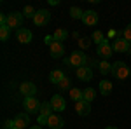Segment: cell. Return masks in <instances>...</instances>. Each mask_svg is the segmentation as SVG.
<instances>
[{"mask_svg":"<svg viewBox=\"0 0 131 129\" xmlns=\"http://www.w3.org/2000/svg\"><path fill=\"white\" fill-rule=\"evenodd\" d=\"M39 115H42V117H49V115H52V107H51V103H42Z\"/></svg>","mask_w":131,"mask_h":129,"instance_id":"cell-22","label":"cell"},{"mask_svg":"<svg viewBox=\"0 0 131 129\" xmlns=\"http://www.w3.org/2000/svg\"><path fill=\"white\" fill-rule=\"evenodd\" d=\"M91 40H93L96 45H100L101 42L105 40V37H103V33H101V31H94V33H93V37H91Z\"/></svg>","mask_w":131,"mask_h":129,"instance_id":"cell-27","label":"cell"},{"mask_svg":"<svg viewBox=\"0 0 131 129\" xmlns=\"http://www.w3.org/2000/svg\"><path fill=\"white\" fill-rule=\"evenodd\" d=\"M67 37H68V33H67V30H63V28H58V30H54V33H52V40L54 42H63V40H67Z\"/></svg>","mask_w":131,"mask_h":129,"instance_id":"cell-18","label":"cell"},{"mask_svg":"<svg viewBox=\"0 0 131 129\" xmlns=\"http://www.w3.org/2000/svg\"><path fill=\"white\" fill-rule=\"evenodd\" d=\"M79 45H81V49H88L91 45V39L89 37H82V39L79 40Z\"/></svg>","mask_w":131,"mask_h":129,"instance_id":"cell-30","label":"cell"},{"mask_svg":"<svg viewBox=\"0 0 131 129\" xmlns=\"http://www.w3.org/2000/svg\"><path fill=\"white\" fill-rule=\"evenodd\" d=\"M70 16L73 19H82L84 18V10L81 7H70Z\"/></svg>","mask_w":131,"mask_h":129,"instance_id":"cell-24","label":"cell"},{"mask_svg":"<svg viewBox=\"0 0 131 129\" xmlns=\"http://www.w3.org/2000/svg\"><path fill=\"white\" fill-rule=\"evenodd\" d=\"M49 4H51V5H58L60 2H58V0H49Z\"/></svg>","mask_w":131,"mask_h":129,"instance_id":"cell-32","label":"cell"},{"mask_svg":"<svg viewBox=\"0 0 131 129\" xmlns=\"http://www.w3.org/2000/svg\"><path fill=\"white\" fill-rule=\"evenodd\" d=\"M30 129H42L40 126H33V127H30Z\"/></svg>","mask_w":131,"mask_h":129,"instance_id":"cell-34","label":"cell"},{"mask_svg":"<svg viewBox=\"0 0 131 129\" xmlns=\"http://www.w3.org/2000/svg\"><path fill=\"white\" fill-rule=\"evenodd\" d=\"M129 77H131V73H129Z\"/></svg>","mask_w":131,"mask_h":129,"instance_id":"cell-36","label":"cell"},{"mask_svg":"<svg viewBox=\"0 0 131 129\" xmlns=\"http://www.w3.org/2000/svg\"><path fill=\"white\" fill-rule=\"evenodd\" d=\"M112 91V82H108V80H101L100 82V92L103 94V96H108Z\"/></svg>","mask_w":131,"mask_h":129,"instance_id":"cell-20","label":"cell"},{"mask_svg":"<svg viewBox=\"0 0 131 129\" xmlns=\"http://www.w3.org/2000/svg\"><path fill=\"white\" fill-rule=\"evenodd\" d=\"M128 52H129V54H131V44H129V49H128Z\"/></svg>","mask_w":131,"mask_h":129,"instance_id":"cell-35","label":"cell"},{"mask_svg":"<svg viewBox=\"0 0 131 129\" xmlns=\"http://www.w3.org/2000/svg\"><path fill=\"white\" fill-rule=\"evenodd\" d=\"M9 31H10V28L7 25H2V26H0V40H2V42H5V40L9 39Z\"/></svg>","mask_w":131,"mask_h":129,"instance_id":"cell-25","label":"cell"},{"mask_svg":"<svg viewBox=\"0 0 131 129\" xmlns=\"http://www.w3.org/2000/svg\"><path fill=\"white\" fill-rule=\"evenodd\" d=\"M35 14H37V10L33 9L31 5H25V9H23V16H25V18H31V19H33Z\"/></svg>","mask_w":131,"mask_h":129,"instance_id":"cell-26","label":"cell"},{"mask_svg":"<svg viewBox=\"0 0 131 129\" xmlns=\"http://www.w3.org/2000/svg\"><path fill=\"white\" fill-rule=\"evenodd\" d=\"M28 124H30V115H28V113H18V115L14 117V127L25 129Z\"/></svg>","mask_w":131,"mask_h":129,"instance_id":"cell-13","label":"cell"},{"mask_svg":"<svg viewBox=\"0 0 131 129\" xmlns=\"http://www.w3.org/2000/svg\"><path fill=\"white\" fill-rule=\"evenodd\" d=\"M82 23L88 25V26H96V25H98V14H96L94 10H84Z\"/></svg>","mask_w":131,"mask_h":129,"instance_id":"cell-12","label":"cell"},{"mask_svg":"<svg viewBox=\"0 0 131 129\" xmlns=\"http://www.w3.org/2000/svg\"><path fill=\"white\" fill-rule=\"evenodd\" d=\"M122 39L128 40V42L131 44V23L126 26V28H124V31H122Z\"/></svg>","mask_w":131,"mask_h":129,"instance_id":"cell-29","label":"cell"},{"mask_svg":"<svg viewBox=\"0 0 131 129\" xmlns=\"http://www.w3.org/2000/svg\"><path fill=\"white\" fill-rule=\"evenodd\" d=\"M70 98L77 103V101H81V99H84V91L77 89V87H72L70 89Z\"/></svg>","mask_w":131,"mask_h":129,"instance_id":"cell-21","label":"cell"},{"mask_svg":"<svg viewBox=\"0 0 131 129\" xmlns=\"http://www.w3.org/2000/svg\"><path fill=\"white\" fill-rule=\"evenodd\" d=\"M75 110H77V113H79L81 117H86V115H89V112H91V103L81 99V101L75 103Z\"/></svg>","mask_w":131,"mask_h":129,"instance_id":"cell-15","label":"cell"},{"mask_svg":"<svg viewBox=\"0 0 131 129\" xmlns=\"http://www.w3.org/2000/svg\"><path fill=\"white\" fill-rule=\"evenodd\" d=\"M86 61H88V56L82 51H73L68 58H65V65L77 70V68H81V66H86Z\"/></svg>","mask_w":131,"mask_h":129,"instance_id":"cell-1","label":"cell"},{"mask_svg":"<svg viewBox=\"0 0 131 129\" xmlns=\"http://www.w3.org/2000/svg\"><path fill=\"white\" fill-rule=\"evenodd\" d=\"M105 129H119V127H115V126H108V127H105Z\"/></svg>","mask_w":131,"mask_h":129,"instance_id":"cell-33","label":"cell"},{"mask_svg":"<svg viewBox=\"0 0 131 129\" xmlns=\"http://www.w3.org/2000/svg\"><path fill=\"white\" fill-rule=\"evenodd\" d=\"M49 21H51V12L47 9L37 10V14H35V18H33V23H35L37 26H46Z\"/></svg>","mask_w":131,"mask_h":129,"instance_id":"cell-6","label":"cell"},{"mask_svg":"<svg viewBox=\"0 0 131 129\" xmlns=\"http://www.w3.org/2000/svg\"><path fill=\"white\" fill-rule=\"evenodd\" d=\"M94 98H96V91L93 87H86L84 89V101L91 103V101H94Z\"/></svg>","mask_w":131,"mask_h":129,"instance_id":"cell-23","label":"cell"},{"mask_svg":"<svg viewBox=\"0 0 131 129\" xmlns=\"http://www.w3.org/2000/svg\"><path fill=\"white\" fill-rule=\"evenodd\" d=\"M75 73H77V79L84 80V82H89L93 79V68H89V66H81L75 70Z\"/></svg>","mask_w":131,"mask_h":129,"instance_id":"cell-11","label":"cell"},{"mask_svg":"<svg viewBox=\"0 0 131 129\" xmlns=\"http://www.w3.org/2000/svg\"><path fill=\"white\" fill-rule=\"evenodd\" d=\"M51 56L52 58H61V56H65V45H63V42H51Z\"/></svg>","mask_w":131,"mask_h":129,"instance_id":"cell-14","label":"cell"},{"mask_svg":"<svg viewBox=\"0 0 131 129\" xmlns=\"http://www.w3.org/2000/svg\"><path fill=\"white\" fill-rule=\"evenodd\" d=\"M65 79V73H63V70H52L49 73V80L52 84H60L61 80Z\"/></svg>","mask_w":131,"mask_h":129,"instance_id":"cell-17","label":"cell"},{"mask_svg":"<svg viewBox=\"0 0 131 129\" xmlns=\"http://www.w3.org/2000/svg\"><path fill=\"white\" fill-rule=\"evenodd\" d=\"M19 92L25 98H31L37 94V86L33 82H23V84H19Z\"/></svg>","mask_w":131,"mask_h":129,"instance_id":"cell-7","label":"cell"},{"mask_svg":"<svg viewBox=\"0 0 131 129\" xmlns=\"http://www.w3.org/2000/svg\"><path fill=\"white\" fill-rule=\"evenodd\" d=\"M40 105L42 103L35 98V96L23 99V107H25V110H26L28 113H39V112H40Z\"/></svg>","mask_w":131,"mask_h":129,"instance_id":"cell-3","label":"cell"},{"mask_svg":"<svg viewBox=\"0 0 131 129\" xmlns=\"http://www.w3.org/2000/svg\"><path fill=\"white\" fill-rule=\"evenodd\" d=\"M49 103H51V107H52L54 112H63V110L67 108V101H65V98L60 96V94H54V96L51 98Z\"/></svg>","mask_w":131,"mask_h":129,"instance_id":"cell-8","label":"cell"},{"mask_svg":"<svg viewBox=\"0 0 131 129\" xmlns=\"http://www.w3.org/2000/svg\"><path fill=\"white\" fill-rule=\"evenodd\" d=\"M98 70H100L101 75H108L112 72V65L108 63V60H101L100 61V66H98Z\"/></svg>","mask_w":131,"mask_h":129,"instance_id":"cell-19","label":"cell"},{"mask_svg":"<svg viewBox=\"0 0 131 129\" xmlns=\"http://www.w3.org/2000/svg\"><path fill=\"white\" fill-rule=\"evenodd\" d=\"M23 19H25L23 12H10V14H7V26L19 30L21 25H23Z\"/></svg>","mask_w":131,"mask_h":129,"instance_id":"cell-5","label":"cell"},{"mask_svg":"<svg viewBox=\"0 0 131 129\" xmlns=\"http://www.w3.org/2000/svg\"><path fill=\"white\" fill-rule=\"evenodd\" d=\"M16 39L21 44H30L31 42V31L26 30V28H19V30L16 31Z\"/></svg>","mask_w":131,"mask_h":129,"instance_id":"cell-16","label":"cell"},{"mask_svg":"<svg viewBox=\"0 0 131 129\" xmlns=\"http://www.w3.org/2000/svg\"><path fill=\"white\" fill-rule=\"evenodd\" d=\"M110 73L115 77V79L124 80V79H128V77H129L131 68H128V65H126L124 61H115V63L112 65V72H110Z\"/></svg>","mask_w":131,"mask_h":129,"instance_id":"cell-2","label":"cell"},{"mask_svg":"<svg viewBox=\"0 0 131 129\" xmlns=\"http://www.w3.org/2000/svg\"><path fill=\"white\" fill-rule=\"evenodd\" d=\"M14 129H18V127H14Z\"/></svg>","mask_w":131,"mask_h":129,"instance_id":"cell-37","label":"cell"},{"mask_svg":"<svg viewBox=\"0 0 131 129\" xmlns=\"http://www.w3.org/2000/svg\"><path fill=\"white\" fill-rule=\"evenodd\" d=\"M46 126H47V127H51V129H61L63 126H65V122H63V119H61L60 115L52 113V115H49V117H47Z\"/></svg>","mask_w":131,"mask_h":129,"instance_id":"cell-9","label":"cell"},{"mask_svg":"<svg viewBox=\"0 0 131 129\" xmlns=\"http://www.w3.org/2000/svg\"><path fill=\"white\" fill-rule=\"evenodd\" d=\"M112 49L115 51V52H128V49H129V42L124 40L122 37H117V39L112 42Z\"/></svg>","mask_w":131,"mask_h":129,"instance_id":"cell-10","label":"cell"},{"mask_svg":"<svg viewBox=\"0 0 131 129\" xmlns=\"http://www.w3.org/2000/svg\"><path fill=\"white\" fill-rule=\"evenodd\" d=\"M2 129H14V120H5Z\"/></svg>","mask_w":131,"mask_h":129,"instance_id":"cell-31","label":"cell"},{"mask_svg":"<svg viewBox=\"0 0 131 129\" xmlns=\"http://www.w3.org/2000/svg\"><path fill=\"white\" fill-rule=\"evenodd\" d=\"M58 87H60L61 91H67V89H72L70 87V79H68V77H65V79L61 80L60 84H58Z\"/></svg>","mask_w":131,"mask_h":129,"instance_id":"cell-28","label":"cell"},{"mask_svg":"<svg viewBox=\"0 0 131 129\" xmlns=\"http://www.w3.org/2000/svg\"><path fill=\"white\" fill-rule=\"evenodd\" d=\"M112 52H114V49H112V44L108 42V39H105L100 45L96 47V54L100 56L101 60H108L112 56Z\"/></svg>","mask_w":131,"mask_h":129,"instance_id":"cell-4","label":"cell"}]
</instances>
